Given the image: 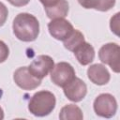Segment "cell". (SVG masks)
<instances>
[{
  "mask_svg": "<svg viewBox=\"0 0 120 120\" xmlns=\"http://www.w3.org/2000/svg\"><path fill=\"white\" fill-rule=\"evenodd\" d=\"M73 53L77 59V61L82 65V66H87L90 63L94 61L95 58V50L94 47L84 41L81 45H79L74 51Z\"/></svg>",
  "mask_w": 120,
  "mask_h": 120,
  "instance_id": "12",
  "label": "cell"
},
{
  "mask_svg": "<svg viewBox=\"0 0 120 120\" xmlns=\"http://www.w3.org/2000/svg\"><path fill=\"white\" fill-rule=\"evenodd\" d=\"M56 105L55 96L47 90H41L35 93L28 103L29 112L38 117L49 115Z\"/></svg>",
  "mask_w": 120,
  "mask_h": 120,
  "instance_id": "2",
  "label": "cell"
},
{
  "mask_svg": "<svg viewBox=\"0 0 120 120\" xmlns=\"http://www.w3.org/2000/svg\"><path fill=\"white\" fill-rule=\"evenodd\" d=\"M62 88L67 98L73 102H80L87 94V86L85 82L78 77H74Z\"/></svg>",
  "mask_w": 120,
  "mask_h": 120,
  "instance_id": "9",
  "label": "cell"
},
{
  "mask_svg": "<svg viewBox=\"0 0 120 120\" xmlns=\"http://www.w3.org/2000/svg\"><path fill=\"white\" fill-rule=\"evenodd\" d=\"M8 9L6 7V5L2 2H0V27L3 26L8 19Z\"/></svg>",
  "mask_w": 120,
  "mask_h": 120,
  "instance_id": "18",
  "label": "cell"
},
{
  "mask_svg": "<svg viewBox=\"0 0 120 120\" xmlns=\"http://www.w3.org/2000/svg\"><path fill=\"white\" fill-rule=\"evenodd\" d=\"M12 29L15 37L23 42H31L37 39L39 34V22L38 19L27 12L19 13L13 20Z\"/></svg>",
  "mask_w": 120,
  "mask_h": 120,
  "instance_id": "1",
  "label": "cell"
},
{
  "mask_svg": "<svg viewBox=\"0 0 120 120\" xmlns=\"http://www.w3.org/2000/svg\"><path fill=\"white\" fill-rule=\"evenodd\" d=\"M4 118V111L2 109V107L0 106V120H2Z\"/></svg>",
  "mask_w": 120,
  "mask_h": 120,
  "instance_id": "20",
  "label": "cell"
},
{
  "mask_svg": "<svg viewBox=\"0 0 120 120\" xmlns=\"http://www.w3.org/2000/svg\"><path fill=\"white\" fill-rule=\"evenodd\" d=\"M93 109L97 115L104 118H112L116 113L117 101L112 95L102 93L95 98Z\"/></svg>",
  "mask_w": 120,
  "mask_h": 120,
  "instance_id": "3",
  "label": "cell"
},
{
  "mask_svg": "<svg viewBox=\"0 0 120 120\" xmlns=\"http://www.w3.org/2000/svg\"><path fill=\"white\" fill-rule=\"evenodd\" d=\"M48 30L53 38L64 41L71 35L74 27L68 20L64 18H55L48 23Z\"/></svg>",
  "mask_w": 120,
  "mask_h": 120,
  "instance_id": "7",
  "label": "cell"
},
{
  "mask_svg": "<svg viewBox=\"0 0 120 120\" xmlns=\"http://www.w3.org/2000/svg\"><path fill=\"white\" fill-rule=\"evenodd\" d=\"M99 60L108 65L112 71L119 73L120 71V47L117 43L109 42L101 46L98 51Z\"/></svg>",
  "mask_w": 120,
  "mask_h": 120,
  "instance_id": "4",
  "label": "cell"
},
{
  "mask_svg": "<svg viewBox=\"0 0 120 120\" xmlns=\"http://www.w3.org/2000/svg\"><path fill=\"white\" fill-rule=\"evenodd\" d=\"M43 5L46 15L50 19L65 18L69 10L68 2L67 0H39Z\"/></svg>",
  "mask_w": 120,
  "mask_h": 120,
  "instance_id": "10",
  "label": "cell"
},
{
  "mask_svg": "<svg viewBox=\"0 0 120 120\" xmlns=\"http://www.w3.org/2000/svg\"><path fill=\"white\" fill-rule=\"evenodd\" d=\"M53 67H54L53 59L49 55L41 54L37 56L27 68L30 73L34 77L42 80L51 72Z\"/></svg>",
  "mask_w": 120,
  "mask_h": 120,
  "instance_id": "6",
  "label": "cell"
},
{
  "mask_svg": "<svg viewBox=\"0 0 120 120\" xmlns=\"http://www.w3.org/2000/svg\"><path fill=\"white\" fill-rule=\"evenodd\" d=\"M84 41L85 40H84L83 34L81 31H79L78 29H74L73 32L71 33V35L67 39H65L63 42H64V47L67 50L73 52L79 45H81Z\"/></svg>",
  "mask_w": 120,
  "mask_h": 120,
  "instance_id": "15",
  "label": "cell"
},
{
  "mask_svg": "<svg viewBox=\"0 0 120 120\" xmlns=\"http://www.w3.org/2000/svg\"><path fill=\"white\" fill-rule=\"evenodd\" d=\"M13 80L15 83L22 90H34L41 84V80L34 77L27 67H21L13 73Z\"/></svg>",
  "mask_w": 120,
  "mask_h": 120,
  "instance_id": "8",
  "label": "cell"
},
{
  "mask_svg": "<svg viewBox=\"0 0 120 120\" xmlns=\"http://www.w3.org/2000/svg\"><path fill=\"white\" fill-rule=\"evenodd\" d=\"M78 2L83 8L103 12L110 10L115 5V0H78Z\"/></svg>",
  "mask_w": 120,
  "mask_h": 120,
  "instance_id": "13",
  "label": "cell"
},
{
  "mask_svg": "<svg viewBox=\"0 0 120 120\" xmlns=\"http://www.w3.org/2000/svg\"><path fill=\"white\" fill-rule=\"evenodd\" d=\"M8 1L12 6L18 7V8L26 6V5L30 2V0H8Z\"/></svg>",
  "mask_w": 120,
  "mask_h": 120,
  "instance_id": "19",
  "label": "cell"
},
{
  "mask_svg": "<svg viewBox=\"0 0 120 120\" xmlns=\"http://www.w3.org/2000/svg\"><path fill=\"white\" fill-rule=\"evenodd\" d=\"M87 77L94 84L97 85H105L111 79L110 72L102 64L91 65L87 69Z\"/></svg>",
  "mask_w": 120,
  "mask_h": 120,
  "instance_id": "11",
  "label": "cell"
},
{
  "mask_svg": "<svg viewBox=\"0 0 120 120\" xmlns=\"http://www.w3.org/2000/svg\"><path fill=\"white\" fill-rule=\"evenodd\" d=\"M59 118L62 120H82L83 114L81 108L77 105L67 104L60 110Z\"/></svg>",
  "mask_w": 120,
  "mask_h": 120,
  "instance_id": "14",
  "label": "cell"
},
{
  "mask_svg": "<svg viewBox=\"0 0 120 120\" xmlns=\"http://www.w3.org/2000/svg\"><path fill=\"white\" fill-rule=\"evenodd\" d=\"M50 73L52 82L59 87L65 86L68 82L76 77L74 68L68 62L57 63L54 65Z\"/></svg>",
  "mask_w": 120,
  "mask_h": 120,
  "instance_id": "5",
  "label": "cell"
},
{
  "mask_svg": "<svg viewBox=\"0 0 120 120\" xmlns=\"http://www.w3.org/2000/svg\"><path fill=\"white\" fill-rule=\"evenodd\" d=\"M119 15H120V13L117 12L113 17L111 18V21H110V27H111V30H112V32H113L116 36L119 35Z\"/></svg>",
  "mask_w": 120,
  "mask_h": 120,
  "instance_id": "16",
  "label": "cell"
},
{
  "mask_svg": "<svg viewBox=\"0 0 120 120\" xmlns=\"http://www.w3.org/2000/svg\"><path fill=\"white\" fill-rule=\"evenodd\" d=\"M8 55H9V49L8 45L4 41L0 40V63L5 62L8 59Z\"/></svg>",
  "mask_w": 120,
  "mask_h": 120,
  "instance_id": "17",
  "label": "cell"
}]
</instances>
